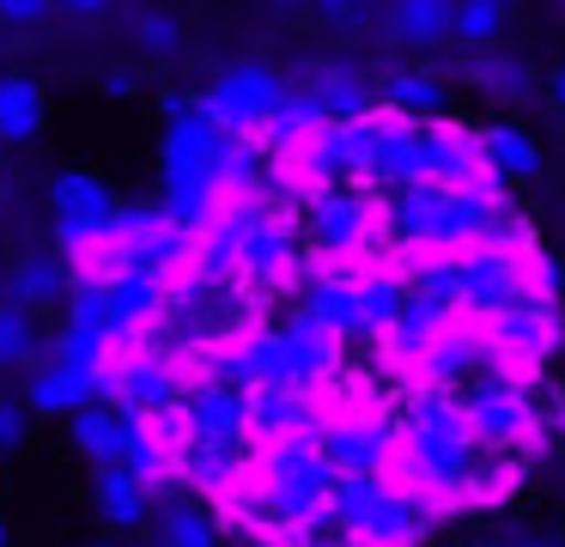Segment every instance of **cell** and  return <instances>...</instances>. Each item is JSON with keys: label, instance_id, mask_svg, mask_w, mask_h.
<instances>
[{"label": "cell", "instance_id": "1", "mask_svg": "<svg viewBox=\"0 0 565 547\" xmlns=\"http://www.w3.org/2000/svg\"><path fill=\"white\" fill-rule=\"evenodd\" d=\"M305 238L322 262H359L371 250H390L383 231V194L365 182H329L305 194Z\"/></svg>", "mask_w": 565, "mask_h": 547}, {"label": "cell", "instance_id": "2", "mask_svg": "<svg viewBox=\"0 0 565 547\" xmlns=\"http://www.w3.org/2000/svg\"><path fill=\"white\" fill-rule=\"evenodd\" d=\"M456 401H462V413H468V425H475L480 444L516 450V456H529V450H535L541 425H535V401H529L523 371L492 365L487 377H475L468 389H456Z\"/></svg>", "mask_w": 565, "mask_h": 547}, {"label": "cell", "instance_id": "3", "mask_svg": "<svg viewBox=\"0 0 565 547\" xmlns=\"http://www.w3.org/2000/svg\"><path fill=\"white\" fill-rule=\"evenodd\" d=\"M535 255L541 250H504V243L462 250V316L492 323V316H504L523 292H535Z\"/></svg>", "mask_w": 565, "mask_h": 547}, {"label": "cell", "instance_id": "4", "mask_svg": "<svg viewBox=\"0 0 565 547\" xmlns=\"http://www.w3.org/2000/svg\"><path fill=\"white\" fill-rule=\"evenodd\" d=\"M50 213H55V243L86 255L116 231L122 201H116L110 182L92 177V170H62V177L50 182Z\"/></svg>", "mask_w": 565, "mask_h": 547}, {"label": "cell", "instance_id": "5", "mask_svg": "<svg viewBox=\"0 0 565 547\" xmlns=\"http://www.w3.org/2000/svg\"><path fill=\"white\" fill-rule=\"evenodd\" d=\"M317 444L334 462V474H390L395 456H402V425L390 413L353 408V413H329Z\"/></svg>", "mask_w": 565, "mask_h": 547}, {"label": "cell", "instance_id": "6", "mask_svg": "<svg viewBox=\"0 0 565 547\" xmlns=\"http://www.w3.org/2000/svg\"><path fill=\"white\" fill-rule=\"evenodd\" d=\"M286 92H292V85H280V73H268V67H225L220 80L201 92V109L232 134H256L262 122L280 109Z\"/></svg>", "mask_w": 565, "mask_h": 547}, {"label": "cell", "instance_id": "7", "mask_svg": "<svg viewBox=\"0 0 565 547\" xmlns=\"http://www.w3.org/2000/svg\"><path fill=\"white\" fill-rule=\"evenodd\" d=\"M492 340L511 371H535L553 347H559V292H523L504 316H492Z\"/></svg>", "mask_w": 565, "mask_h": 547}, {"label": "cell", "instance_id": "8", "mask_svg": "<svg viewBox=\"0 0 565 547\" xmlns=\"http://www.w3.org/2000/svg\"><path fill=\"white\" fill-rule=\"evenodd\" d=\"M183 396H189L183 371H177L171 359H159V353H135V359L110 365V377H104V389H98V401H116V408L147 413V420L177 413Z\"/></svg>", "mask_w": 565, "mask_h": 547}, {"label": "cell", "instance_id": "9", "mask_svg": "<svg viewBox=\"0 0 565 547\" xmlns=\"http://www.w3.org/2000/svg\"><path fill=\"white\" fill-rule=\"evenodd\" d=\"M183 432L201 444H256L249 432V389L225 383V377H201L183 396Z\"/></svg>", "mask_w": 565, "mask_h": 547}, {"label": "cell", "instance_id": "10", "mask_svg": "<svg viewBox=\"0 0 565 547\" xmlns=\"http://www.w3.org/2000/svg\"><path fill=\"white\" fill-rule=\"evenodd\" d=\"M492 365H504L499 359V340H492V328L487 323H475V316H468V323H456L450 335L438 340V347L426 353V359L414 365L419 371V383H431V389H468L475 383V377H487Z\"/></svg>", "mask_w": 565, "mask_h": 547}, {"label": "cell", "instance_id": "11", "mask_svg": "<svg viewBox=\"0 0 565 547\" xmlns=\"http://www.w3.org/2000/svg\"><path fill=\"white\" fill-rule=\"evenodd\" d=\"M92 505L110 529H140L152 511V481H140L128 462H104L98 481H92Z\"/></svg>", "mask_w": 565, "mask_h": 547}, {"label": "cell", "instance_id": "12", "mask_svg": "<svg viewBox=\"0 0 565 547\" xmlns=\"http://www.w3.org/2000/svg\"><path fill=\"white\" fill-rule=\"evenodd\" d=\"M383 31L407 49H438L456 36V0H383Z\"/></svg>", "mask_w": 565, "mask_h": 547}, {"label": "cell", "instance_id": "13", "mask_svg": "<svg viewBox=\"0 0 565 547\" xmlns=\"http://www.w3.org/2000/svg\"><path fill=\"white\" fill-rule=\"evenodd\" d=\"M86 401H98V389H92L79 371H67L62 359L38 365V371L25 377V408L38 413V420H74Z\"/></svg>", "mask_w": 565, "mask_h": 547}, {"label": "cell", "instance_id": "14", "mask_svg": "<svg viewBox=\"0 0 565 547\" xmlns=\"http://www.w3.org/2000/svg\"><path fill=\"white\" fill-rule=\"evenodd\" d=\"M50 128V92L31 73H0V140L25 146Z\"/></svg>", "mask_w": 565, "mask_h": 547}, {"label": "cell", "instance_id": "15", "mask_svg": "<svg viewBox=\"0 0 565 547\" xmlns=\"http://www.w3.org/2000/svg\"><path fill=\"white\" fill-rule=\"evenodd\" d=\"M7 292H13L25 311H50V304H62L67 292H74V274H67L62 255L50 250H31L13 262V280H7Z\"/></svg>", "mask_w": 565, "mask_h": 547}, {"label": "cell", "instance_id": "16", "mask_svg": "<svg viewBox=\"0 0 565 547\" xmlns=\"http://www.w3.org/2000/svg\"><path fill=\"white\" fill-rule=\"evenodd\" d=\"M67 444H74V456H86L92 469L122 462V408H110V401H86V408L67 420Z\"/></svg>", "mask_w": 565, "mask_h": 547}, {"label": "cell", "instance_id": "17", "mask_svg": "<svg viewBox=\"0 0 565 547\" xmlns=\"http://www.w3.org/2000/svg\"><path fill=\"white\" fill-rule=\"evenodd\" d=\"M377 97L395 109V116H414V122L444 116V104H450L444 80H438V73H426V67H395V73H383V80H377Z\"/></svg>", "mask_w": 565, "mask_h": 547}, {"label": "cell", "instance_id": "18", "mask_svg": "<svg viewBox=\"0 0 565 547\" xmlns=\"http://www.w3.org/2000/svg\"><path fill=\"white\" fill-rule=\"evenodd\" d=\"M310 92H317V104H322V116H329V122H359V116H371V109L383 104L377 85H371L365 73H353V67L310 73Z\"/></svg>", "mask_w": 565, "mask_h": 547}, {"label": "cell", "instance_id": "19", "mask_svg": "<svg viewBox=\"0 0 565 547\" xmlns=\"http://www.w3.org/2000/svg\"><path fill=\"white\" fill-rule=\"evenodd\" d=\"M359 298H365V328L371 335H390V323L407 311V280L395 262H371L359 267Z\"/></svg>", "mask_w": 565, "mask_h": 547}, {"label": "cell", "instance_id": "20", "mask_svg": "<svg viewBox=\"0 0 565 547\" xmlns=\"http://www.w3.org/2000/svg\"><path fill=\"white\" fill-rule=\"evenodd\" d=\"M480 146H487V158L504 170L511 182H529L541 170V152H535V140H529L516 122H492V128H480Z\"/></svg>", "mask_w": 565, "mask_h": 547}, {"label": "cell", "instance_id": "21", "mask_svg": "<svg viewBox=\"0 0 565 547\" xmlns=\"http://www.w3.org/2000/svg\"><path fill=\"white\" fill-rule=\"evenodd\" d=\"M468 80L487 97H529L535 92V67H529V61H511V55H492V49H480V55L468 61Z\"/></svg>", "mask_w": 565, "mask_h": 547}, {"label": "cell", "instance_id": "22", "mask_svg": "<svg viewBox=\"0 0 565 547\" xmlns=\"http://www.w3.org/2000/svg\"><path fill=\"white\" fill-rule=\"evenodd\" d=\"M159 541L164 547H220V517L207 505H195V498H177L159 517Z\"/></svg>", "mask_w": 565, "mask_h": 547}, {"label": "cell", "instance_id": "23", "mask_svg": "<svg viewBox=\"0 0 565 547\" xmlns=\"http://www.w3.org/2000/svg\"><path fill=\"white\" fill-rule=\"evenodd\" d=\"M31 359H38V316H31L19 298H7L0 304V371L31 365Z\"/></svg>", "mask_w": 565, "mask_h": 547}, {"label": "cell", "instance_id": "24", "mask_svg": "<svg viewBox=\"0 0 565 547\" xmlns=\"http://www.w3.org/2000/svg\"><path fill=\"white\" fill-rule=\"evenodd\" d=\"M504 19H511L504 0H456V43H468V49L499 43Z\"/></svg>", "mask_w": 565, "mask_h": 547}, {"label": "cell", "instance_id": "25", "mask_svg": "<svg viewBox=\"0 0 565 547\" xmlns=\"http://www.w3.org/2000/svg\"><path fill=\"white\" fill-rule=\"evenodd\" d=\"M140 49L152 61H171L183 49V19H171V12H140Z\"/></svg>", "mask_w": 565, "mask_h": 547}, {"label": "cell", "instance_id": "26", "mask_svg": "<svg viewBox=\"0 0 565 547\" xmlns=\"http://www.w3.org/2000/svg\"><path fill=\"white\" fill-rule=\"evenodd\" d=\"M310 7H317V19L329 24V31H365L383 12V0H310Z\"/></svg>", "mask_w": 565, "mask_h": 547}, {"label": "cell", "instance_id": "27", "mask_svg": "<svg viewBox=\"0 0 565 547\" xmlns=\"http://www.w3.org/2000/svg\"><path fill=\"white\" fill-rule=\"evenodd\" d=\"M25 438H31V408H25V401H0V462L19 456Z\"/></svg>", "mask_w": 565, "mask_h": 547}, {"label": "cell", "instance_id": "28", "mask_svg": "<svg viewBox=\"0 0 565 547\" xmlns=\"http://www.w3.org/2000/svg\"><path fill=\"white\" fill-rule=\"evenodd\" d=\"M55 7H62V0H0V24H13V31H31V24H43Z\"/></svg>", "mask_w": 565, "mask_h": 547}, {"label": "cell", "instance_id": "29", "mask_svg": "<svg viewBox=\"0 0 565 547\" xmlns=\"http://www.w3.org/2000/svg\"><path fill=\"white\" fill-rule=\"evenodd\" d=\"M62 12H74V19H98V12H110V0H62Z\"/></svg>", "mask_w": 565, "mask_h": 547}, {"label": "cell", "instance_id": "30", "mask_svg": "<svg viewBox=\"0 0 565 547\" xmlns=\"http://www.w3.org/2000/svg\"><path fill=\"white\" fill-rule=\"evenodd\" d=\"M104 92H110V97H128V92H135V73H128V67L104 73Z\"/></svg>", "mask_w": 565, "mask_h": 547}, {"label": "cell", "instance_id": "31", "mask_svg": "<svg viewBox=\"0 0 565 547\" xmlns=\"http://www.w3.org/2000/svg\"><path fill=\"white\" fill-rule=\"evenodd\" d=\"M553 104H559V109H565V67H559V73H553Z\"/></svg>", "mask_w": 565, "mask_h": 547}, {"label": "cell", "instance_id": "32", "mask_svg": "<svg viewBox=\"0 0 565 547\" xmlns=\"http://www.w3.org/2000/svg\"><path fill=\"white\" fill-rule=\"evenodd\" d=\"M274 12H305V0H274Z\"/></svg>", "mask_w": 565, "mask_h": 547}, {"label": "cell", "instance_id": "33", "mask_svg": "<svg viewBox=\"0 0 565 547\" xmlns=\"http://www.w3.org/2000/svg\"><path fill=\"white\" fill-rule=\"evenodd\" d=\"M0 547H13V529H7V517H0Z\"/></svg>", "mask_w": 565, "mask_h": 547}, {"label": "cell", "instance_id": "34", "mask_svg": "<svg viewBox=\"0 0 565 547\" xmlns=\"http://www.w3.org/2000/svg\"><path fill=\"white\" fill-rule=\"evenodd\" d=\"M511 547H541V541H511Z\"/></svg>", "mask_w": 565, "mask_h": 547}, {"label": "cell", "instance_id": "35", "mask_svg": "<svg viewBox=\"0 0 565 547\" xmlns=\"http://www.w3.org/2000/svg\"><path fill=\"white\" fill-rule=\"evenodd\" d=\"M92 547H116V541H92Z\"/></svg>", "mask_w": 565, "mask_h": 547}, {"label": "cell", "instance_id": "36", "mask_svg": "<svg viewBox=\"0 0 565 547\" xmlns=\"http://www.w3.org/2000/svg\"><path fill=\"white\" fill-rule=\"evenodd\" d=\"M559 432H565V408H559Z\"/></svg>", "mask_w": 565, "mask_h": 547}, {"label": "cell", "instance_id": "37", "mask_svg": "<svg viewBox=\"0 0 565 547\" xmlns=\"http://www.w3.org/2000/svg\"><path fill=\"white\" fill-rule=\"evenodd\" d=\"M0 152H7V140H0Z\"/></svg>", "mask_w": 565, "mask_h": 547}]
</instances>
